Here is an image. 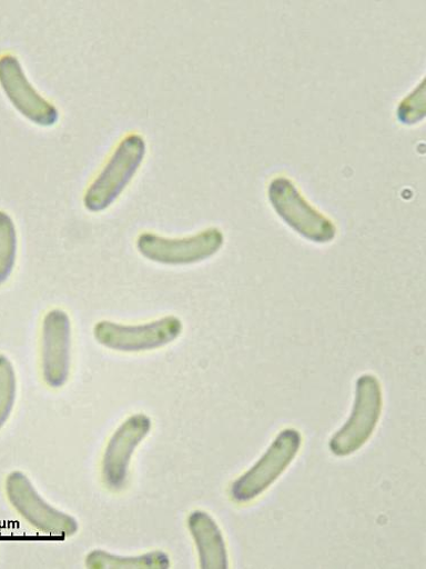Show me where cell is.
Listing matches in <instances>:
<instances>
[{
  "instance_id": "obj_1",
  "label": "cell",
  "mask_w": 426,
  "mask_h": 569,
  "mask_svg": "<svg viewBox=\"0 0 426 569\" xmlns=\"http://www.w3.org/2000/svg\"><path fill=\"white\" fill-rule=\"evenodd\" d=\"M148 153L140 134H129L119 144L102 172L88 188L84 208L92 213L108 210L125 191Z\"/></svg>"
},
{
  "instance_id": "obj_2",
  "label": "cell",
  "mask_w": 426,
  "mask_h": 569,
  "mask_svg": "<svg viewBox=\"0 0 426 569\" xmlns=\"http://www.w3.org/2000/svg\"><path fill=\"white\" fill-rule=\"evenodd\" d=\"M384 409L381 382L373 375H362L356 382L352 415L331 439L328 448L338 457H346L363 448L373 436Z\"/></svg>"
},
{
  "instance_id": "obj_3",
  "label": "cell",
  "mask_w": 426,
  "mask_h": 569,
  "mask_svg": "<svg viewBox=\"0 0 426 569\" xmlns=\"http://www.w3.org/2000/svg\"><path fill=\"white\" fill-rule=\"evenodd\" d=\"M182 329L181 320L174 316L142 325H122L103 320L94 326L93 336L100 345L110 350L134 353L166 347L181 336Z\"/></svg>"
},
{
  "instance_id": "obj_4",
  "label": "cell",
  "mask_w": 426,
  "mask_h": 569,
  "mask_svg": "<svg viewBox=\"0 0 426 569\" xmlns=\"http://www.w3.org/2000/svg\"><path fill=\"white\" fill-rule=\"evenodd\" d=\"M268 199L278 217L306 240L315 243L335 240V223L314 209L291 179H273L268 187Z\"/></svg>"
},
{
  "instance_id": "obj_5",
  "label": "cell",
  "mask_w": 426,
  "mask_h": 569,
  "mask_svg": "<svg viewBox=\"0 0 426 569\" xmlns=\"http://www.w3.org/2000/svg\"><path fill=\"white\" fill-rule=\"evenodd\" d=\"M302 435L283 430L262 458L231 487L235 502L246 503L262 496L292 465L302 447Z\"/></svg>"
},
{
  "instance_id": "obj_6",
  "label": "cell",
  "mask_w": 426,
  "mask_h": 569,
  "mask_svg": "<svg viewBox=\"0 0 426 569\" xmlns=\"http://www.w3.org/2000/svg\"><path fill=\"white\" fill-rule=\"evenodd\" d=\"M224 244L217 228L205 229L184 239H166L152 232L139 236L136 249L145 259L165 266H187L215 256Z\"/></svg>"
},
{
  "instance_id": "obj_7",
  "label": "cell",
  "mask_w": 426,
  "mask_h": 569,
  "mask_svg": "<svg viewBox=\"0 0 426 569\" xmlns=\"http://www.w3.org/2000/svg\"><path fill=\"white\" fill-rule=\"evenodd\" d=\"M7 495L17 511L37 530L60 538L77 533L78 521L47 503L21 471H13L7 480Z\"/></svg>"
},
{
  "instance_id": "obj_8",
  "label": "cell",
  "mask_w": 426,
  "mask_h": 569,
  "mask_svg": "<svg viewBox=\"0 0 426 569\" xmlns=\"http://www.w3.org/2000/svg\"><path fill=\"white\" fill-rule=\"evenodd\" d=\"M0 87L18 112L30 122L45 128L59 122V110L34 89L17 57L0 58Z\"/></svg>"
},
{
  "instance_id": "obj_9",
  "label": "cell",
  "mask_w": 426,
  "mask_h": 569,
  "mask_svg": "<svg viewBox=\"0 0 426 569\" xmlns=\"http://www.w3.org/2000/svg\"><path fill=\"white\" fill-rule=\"evenodd\" d=\"M71 319L61 309L51 310L43 318L41 367L47 386L63 388L71 368Z\"/></svg>"
},
{
  "instance_id": "obj_10",
  "label": "cell",
  "mask_w": 426,
  "mask_h": 569,
  "mask_svg": "<svg viewBox=\"0 0 426 569\" xmlns=\"http://www.w3.org/2000/svg\"><path fill=\"white\" fill-rule=\"evenodd\" d=\"M151 430V418L136 413L128 418L112 436L103 458V478L110 489L118 491L124 488L132 455Z\"/></svg>"
},
{
  "instance_id": "obj_11",
  "label": "cell",
  "mask_w": 426,
  "mask_h": 569,
  "mask_svg": "<svg viewBox=\"0 0 426 569\" xmlns=\"http://www.w3.org/2000/svg\"><path fill=\"white\" fill-rule=\"evenodd\" d=\"M203 569H226L229 567L227 550L216 521L205 511L196 510L187 518Z\"/></svg>"
},
{
  "instance_id": "obj_12",
  "label": "cell",
  "mask_w": 426,
  "mask_h": 569,
  "mask_svg": "<svg viewBox=\"0 0 426 569\" xmlns=\"http://www.w3.org/2000/svg\"><path fill=\"white\" fill-rule=\"evenodd\" d=\"M90 569H166L170 558L162 551H153L134 557H122L103 550H93L87 556Z\"/></svg>"
},
{
  "instance_id": "obj_13",
  "label": "cell",
  "mask_w": 426,
  "mask_h": 569,
  "mask_svg": "<svg viewBox=\"0 0 426 569\" xmlns=\"http://www.w3.org/2000/svg\"><path fill=\"white\" fill-rule=\"evenodd\" d=\"M18 231L11 216L0 211V287L12 276L18 258Z\"/></svg>"
},
{
  "instance_id": "obj_14",
  "label": "cell",
  "mask_w": 426,
  "mask_h": 569,
  "mask_svg": "<svg viewBox=\"0 0 426 569\" xmlns=\"http://www.w3.org/2000/svg\"><path fill=\"white\" fill-rule=\"evenodd\" d=\"M18 393L17 372L11 360L0 355V430L10 419Z\"/></svg>"
},
{
  "instance_id": "obj_15",
  "label": "cell",
  "mask_w": 426,
  "mask_h": 569,
  "mask_svg": "<svg viewBox=\"0 0 426 569\" xmlns=\"http://www.w3.org/2000/svg\"><path fill=\"white\" fill-rule=\"evenodd\" d=\"M425 116V84L424 82L398 108V119L412 124Z\"/></svg>"
}]
</instances>
